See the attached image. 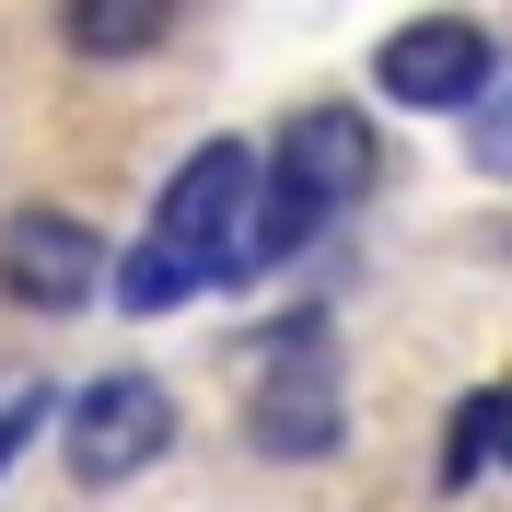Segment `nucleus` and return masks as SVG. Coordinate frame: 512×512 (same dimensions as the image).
<instances>
[{"mask_svg": "<svg viewBox=\"0 0 512 512\" xmlns=\"http://www.w3.org/2000/svg\"><path fill=\"white\" fill-rule=\"evenodd\" d=\"M35 431H47V384H24V396H12V408H0V466H12V454H24Z\"/></svg>", "mask_w": 512, "mask_h": 512, "instance_id": "10", "label": "nucleus"}, {"mask_svg": "<svg viewBox=\"0 0 512 512\" xmlns=\"http://www.w3.org/2000/svg\"><path fill=\"white\" fill-rule=\"evenodd\" d=\"M338 431H350V396H338V361H315V350H280L268 373H256L245 443L268 454V466H315V454H338Z\"/></svg>", "mask_w": 512, "mask_h": 512, "instance_id": "5", "label": "nucleus"}, {"mask_svg": "<svg viewBox=\"0 0 512 512\" xmlns=\"http://www.w3.org/2000/svg\"><path fill=\"white\" fill-rule=\"evenodd\" d=\"M187 0H59V35L82 59H152L163 35H175Z\"/></svg>", "mask_w": 512, "mask_h": 512, "instance_id": "7", "label": "nucleus"}, {"mask_svg": "<svg viewBox=\"0 0 512 512\" xmlns=\"http://www.w3.org/2000/svg\"><path fill=\"white\" fill-rule=\"evenodd\" d=\"M256 210H268V175H256L245 140H210V152L175 163V187L152 210V245L117 256V303L128 315H163L210 280H256Z\"/></svg>", "mask_w": 512, "mask_h": 512, "instance_id": "1", "label": "nucleus"}, {"mask_svg": "<svg viewBox=\"0 0 512 512\" xmlns=\"http://www.w3.org/2000/svg\"><path fill=\"white\" fill-rule=\"evenodd\" d=\"M163 443H175V396H163L152 373H105V384H82V396H70V419H59V454H70V478H82V489L140 478Z\"/></svg>", "mask_w": 512, "mask_h": 512, "instance_id": "3", "label": "nucleus"}, {"mask_svg": "<svg viewBox=\"0 0 512 512\" xmlns=\"http://www.w3.org/2000/svg\"><path fill=\"white\" fill-rule=\"evenodd\" d=\"M489 454H501V466H512V384H501V396H489Z\"/></svg>", "mask_w": 512, "mask_h": 512, "instance_id": "11", "label": "nucleus"}, {"mask_svg": "<svg viewBox=\"0 0 512 512\" xmlns=\"http://www.w3.org/2000/svg\"><path fill=\"white\" fill-rule=\"evenodd\" d=\"M105 280H117V256H105L94 222H70V210H12L0 222V291L24 315H82Z\"/></svg>", "mask_w": 512, "mask_h": 512, "instance_id": "4", "label": "nucleus"}, {"mask_svg": "<svg viewBox=\"0 0 512 512\" xmlns=\"http://www.w3.org/2000/svg\"><path fill=\"white\" fill-rule=\"evenodd\" d=\"M478 163H489V175H512V82L478 105Z\"/></svg>", "mask_w": 512, "mask_h": 512, "instance_id": "9", "label": "nucleus"}, {"mask_svg": "<svg viewBox=\"0 0 512 512\" xmlns=\"http://www.w3.org/2000/svg\"><path fill=\"white\" fill-rule=\"evenodd\" d=\"M280 187H303L326 210V222H338V210H350V198H373V175H384V140H373V117H361V105H291L280 117Z\"/></svg>", "mask_w": 512, "mask_h": 512, "instance_id": "6", "label": "nucleus"}, {"mask_svg": "<svg viewBox=\"0 0 512 512\" xmlns=\"http://www.w3.org/2000/svg\"><path fill=\"white\" fill-rule=\"evenodd\" d=\"M373 82L396 105H419V117H454V105L501 94V47H489V24H466V12H419V24H396L373 47Z\"/></svg>", "mask_w": 512, "mask_h": 512, "instance_id": "2", "label": "nucleus"}, {"mask_svg": "<svg viewBox=\"0 0 512 512\" xmlns=\"http://www.w3.org/2000/svg\"><path fill=\"white\" fill-rule=\"evenodd\" d=\"M489 466V396H466V408H454V431H443V489H466Z\"/></svg>", "mask_w": 512, "mask_h": 512, "instance_id": "8", "label": "nucleus"}]
</instances>
